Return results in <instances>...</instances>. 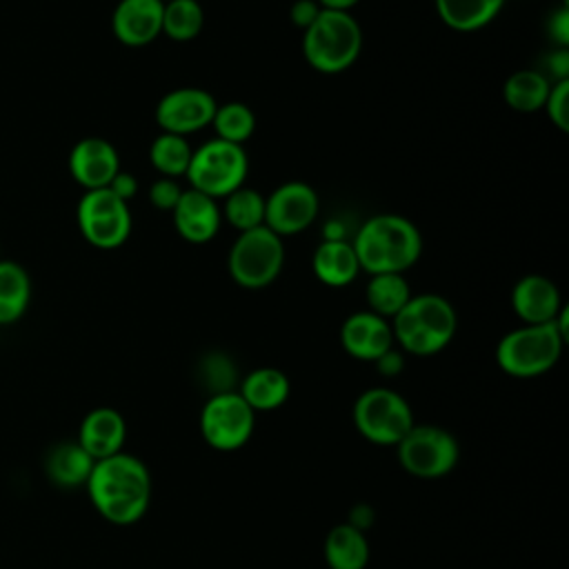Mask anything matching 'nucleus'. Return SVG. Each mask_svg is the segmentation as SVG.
Instances as JSON below:
<instances>
[{
  "mask_svg": "<svg viewBox=\"0 0 569 569\" xmlns=\"http://www.w3.org/2000/svg\"><path fill=\"white\" fill-rule=\"evenodd\" d=\"M84 487L93 509L107 522L120 527L138 522L151 502L147 465L124 451L96 460Z\"/></svg>",
  "mask_w": 569,
  "mask_h": 569,
  "instance_id": "1",
  "label": "nucleus"
},
{
  "mask_svg": "<svg viewBox=\"0 0 569 569\" xmlns=\"http://www.w3.org/2000/svg\"><path fill=\"white\" fill-rule=\"evenodd\" d=\"M353 251L360 271L373 273H405L422 253L420 229L405 216L378 213L367 218L353 240Z\"/></svg>",
  "mask_w": 569,
  "mask_h": 569,
  "instance_id": "2",
  "label": "nucleus"
},
{
  "mask_svg": "<svg viewBox=\"0 0 569 569\" xmlns=\"http://www.w3.org/2000/svg\"><path fill=\"white\" fill-rule=\"evenodd\" d=\"M393 342L402 353L433 356L456 336L458 318L451 302L440 293H413L389 320Z\"/></svg>",
  "mask_w": 569,
  "mask_h": 569,
  "instance_id": "3",
  "label": "nucleus"
},
{
  "mask_svg": "<svg viewBox=\"0 0 569 569\" xmlns=\"http://www.w3.org/2000/svg\"><path fill=\"white\" fill-rule=\"evenodd\" d=\"M362 51V29L351 11L320 9L302 31V56L311 69L333 76L356 64Z\"/></svg>",
  "mask_w": 569,
  "mask_h": 569,
  "instance_id": "4",
  "label": "nucleus"
},
{
  "mask_svg": "<svg viewBox=\"0 0 569 569\" xmlns=\"http://www.w3.org/2000/svg\"><path fill=\"white\" fill-rule=\"evenodd\" d=\"M567 336L556 320L545 325H522L507 331L496 345V362L511 378H536L560 360Z\"/></svg>",
  "mask_w": 569,
  "mask_h": 569,
  "instance_id": "5",
  "label": "nucleus"
},
{
  "mask_svg": "<svg viewBox=\"0 0 569 569\" xmlns=\"http://www.w3.org/2000/svg\"><path fill=\"white\" fill-rule=\"evenodd\" d=\"M249 176V158L242 144L211 138L191 153L184 178L189 187L211 196L213 200L227 198L242 187Z\"/></svg>",
  "mask_w": 569,
  "mask_h": 569,
  "instance_id": "6",
  "label": "nucleus"
},
{
  "mask_svg": "<svg viewBox=\"0 0 569 569\" xmlns=\"http://www.w3.org/2000/svg\"><path fill=\"white\" fill-rule=\"evenodd\" d=\"M282 267L284 240L264 224L240 231L227 256L229 276L242 289L269 287L280 276Z\"/></svg>",
  "mask_w": 569,
  "mask_h": 569,
  "instance_id": "7",
  "label": "nucleus"
},
{
  "mask_svg": "<svg viewBox=\"0 0 569 569\" xmlns=\"http://www.w3.org/2000/svg\"><path fill=\"white\" fill-rule=\"evenodd\" d=\"M356 431L380 447H396L416 425L411 405L389 387L365 389L353 402Z\"/></svg>",
  "mask_w": 569,
  "mask_h": 569,
  "instance_id": "8",
  "label": "nucleus"
},
{
  "mask_svg": "<svg viewBox=\"0 0 569 569\" xmlns=\"http://www.w3.org/2000/svg\"><path fill=\"white\" fill-rule=\"evenodd\" d=\"M400 467L422 480L451 473L460 460V445L451 431L438 425H413L396 445Z\"/></svg>",
  "mask_w": 569,
  "mask_h": 569,
  "instance_id": "9",
  "label": "nucleus"
},
{
  "mask_svg": "<svg viewBox=\"0 0 569 569\" xmlns=\"http://www.w3.org/2000/svg\"><path fill=\"white\" fill-rule=\"evenodd\" d=\"M76 220L82 238L102 251L122 247L133 227L129 202L120 200L111 189H89L78 200Z\"/></svg>",
  "mask_w": 569,
  "mask_h": 569,
  "instance_id": "10",
  "label": "nucleus"
},
{
  "mask_svg": "<svg viewBox=\"0 0 569 569\" xmlns=\"http://www.w3.org/2000/svg\"><path fill=\"white\" fill-rule=\"evenodd\" d=\"M256 427V411L238 391L213 393L200 411V433L211 449L236 451L249 442Z\"/></svg>",
  "mask_w": 569,
  "mask_h": 569,
  "instance_id": "11",
  "label": "nucleus"
},
{
  "mask_svg": "<svg viewBox=\"0 0 569 569\" xmlns=\"http://www.w3.org/2000/svg\"><path fill=\"white\" fill-rule=\"evenodd\" d=\"M318 211V191L302 180H289L264 198V227L280 238L296 236L316 222Z\"/></svg>",
  "mask_w": 569,
  "mask_h": 569,
  "instance_id": "12",
  "label": "nucleus"
},
{
  "mask_svg": "<svg viewBox=\"0 0 569 569\" xmlns=\"http://www.w3.org/2000/svg\"><path fill=\"white\" fill-rule=\"evenodd\" d=\"M216 98L200 87H178L167 91L156 104V122L164 133L189 136L211 124Z\"/></svg>",
  "mask_w": 569,
  "mask_h": 569,
  "instance_id": "13",
  "label": "nucleus"
},
{
  "mask_svg": "<svg viewBox=\"0 0 569 569\" xmlns=\"http://www.w3.org/2000/svg\"><path fill=\"white\" fill-rule=\"evenodd\" d=\"M120 171V156L116 147L98 136L78 140L69 151V173L84 189L109 187L113 176Z\"/></svg>",
  "mask_w": 569,
  "mask_h": 569,
  "instance_id": "14",
  "label": "nucleus"
},
{
  "mask_svg": "<svg viewBox=\"0 0 569 569\" xmlns=\"http://www.w3.org/2000/svg\"><path fill=\"white\" fill-rule=\"evenodd\" d=\"M340 345L351 358L376 362L385 351L396 347L391 322L369 309L353 311L340 327Z\"/></svg>",
  "mask_w": 569,
  "mask_h": 569,
  "instance_id": "15",
  "label": "nucleus"
},
{
  "mask_svg": "<svg viewBox=\"0 0 569 569\" xmlns=\"http://www.w3.org/2000/svg\"><path fill=\"white\" fill-rule=\"evenodd\" d=\"M164 0H120L111 13V31L124 47L151 44L162 33Z\"/></svg>",
  "mask_w": 569,
  "mask_h": 569,
  "instance_id": "16",
  "label": "nucleus"
},
{
  "mask_svg": "<svg viewBox=\"0 0 569 569\" xmlns=\"http://www.w3.org/2000/svg\"><path fill=\"white\" fill-rule=\"evenodd\" d=\"M171 216L178 236L189 244H207L216 238L222 224L218 200L191 187L182 189V196L173 207Z\"/></svg>",
  "mask_w": 569,
  "mask_h": 569,
  "instance_id": "17",
  "label": "nucleus"
},
{
  "mask_svg": "<svg viewBox=\"0 0 569 569\" xmlns=\"http://www.w3.org/2000/svg\"><path fill=\"white\" fill-rule=\"evenodd\" d=\"M558 284L542 273H527L511 289V309L522 325H545L562 311Z\"/></svg>",
  "mask_w": 569,
  "mask_h": 569,
  "instance_id": "18",
  "label": "nucleus"
},
{
  "mask_svg": "<svg viewBox=\"0 0 569 569\" xmlns=\"http://www.w3.org/2000/svg\"><path fill=\"white\" fill-rule=\"evenodd\" d=\"M127 440V422L113 407L91 409L78 429V445L93 458L102 460L122 451Z\"/></svg>",
  "mask_w": 569,
  "mask_h": 569,
  "instance_id": "19",
  "label": "nucleus"
},
{
  "mask_svg": "<svg viewBox=\"0 0 569 569\" xmlns=\"http://www.w3.org/2000/svg\"><path fill=\"white\" fill-rule=\"evenodd\" d=\"M313 276L327 287H347L360 273V262L356 258L353 244L347 238L322 240L311 256Z\"/></svg>",
  "mask_w": 569,
  "mask_h": 569,
  "instance_id": "20",
  "label": "nucleus"
},
{
  "mask_svg": "<svg viewBox=\"0 0 569 569\" xmlns=\"http://www.w3.org/2000/svg\"><path fill=\"white\" fill-rule=\"evenodd\" d=\"M93 462L96 460L78 445V440H64L47 451L44 473L53 485L62 489H76L87 485Z\"/></svg>",
  "mask_w": 569,
  "mask_h": 569,
  "instance_id": "21",
  "label": "nucleus"
},
{
  "mask_svg": "<svg viewBox=\"0 0 569 569\" xmlns=\"http://www.w3.org/2000/svg\"><path fill=\"white\" fill-rule=\"evenodd\" d=\"M238 393L256 413L273 411L287 402L291 393V382L287 373L278 367H256L240 380Z\"/></svg>",
  "mask_w": 569,
  "mask_h": 569,
  "instance_id": "22",
  "label": "nucleus"
},
{
  "mask_svg": "<svg viewBox=\"0 0 569 569\" xmlns=\"http://www.w3.org/2000/svg\"><path fill=\"white\" fill-rule=\"evenodd\" d=\"M322 553L329 569H365L371 556L365 531L349 522H340L329 529Z\"/></svg>",
  "mask_w": 569,
  "mask_h": 569,
  "instance_id": "23",
  "label": "nucleus"
},
{
  "mask_svg": "<svg viewBox=\"0 0 569 569\" xmlns=\"http://www.w3.org/2000/svg\"><path fill=\"white\" fill-rule=\"evenodd\" d=\"M433 4L445 27L458 33H473L498 18L505 0H433Z\"/></svg>",
  "mask_w": 569,
  "mask_h": 569,
  "instance_id": "24",
  "label": "nucleus"
},
{
  "mask_svg": "<svg viewBox=\"0 0 569 569\" xmlns=\"http://www.w3.org/2000/svg\"><path fill=\"white\" fill-rule=\"evenodd\" d=\"M31 300V278L16 260H0V325L18 322Z\"/></svg>",
  "mask_w": 569,
  "mask_h": 569,
  "instance_id": "25",
  "label": "nucleus"
},
{
  "mask_svg": "<svg viewBox=\"0 0 569 569\" xmlns=\"http://www.w3.org/2000/svg\"><path fill=\"white\" fill-rule=\"evenodd\" d=\"M413 296L405 273H373L365 287L367 309L385 320H391Z\"/></svg>",
  "mask_w": 569,
  "mask_h": 569,
  "instance_id": "26",
  "label": "nucleus"
},
{
  "mask_svg": "<svg viewBox=\"0 0 569 569\" xmlns=\"http://www.w3.org/2000/svg\"><path fill=\"white\" fill-rule=\"evenodd\" d=\"M549 89H551L549 76L536 69H518L505 80L502 98L513 111L533 113L545 107Z\"/></svg>",
  "mask_w": 569,
  "mask_h": 569,
  "instance_id": "27",
  "label": "nucleus"
},
{
  "mask_svg": "<svg viewBox=\"0 0 569 569\" xmlns=\"http://www.w3.org/2000/svg\"><path fill=\"white\" fill-rule=\"evenodd\" d=\"M191 144L184 136L158 133L149 147V162L162 178H184L191 162Z\"/></svg>",
  "mask_w": 569,
  "mask_h": 569,
  "instance_id": "28",
  "label": "nucleus"
},
{
  "mask_svg": "<svg viewBox=\"0 0 569 569\" xmlns=\"http://www.w3.org/2000/svg\"><path fill=\"white\" fill-rule=\"evenodd\" d=\"M222 220H227L233 229L249 231L264 224V196L258 189H251L247 184L231 191L227 198H222L220 207Z\"/></svg>",
  "mask_w": 569,
  "mask_h": 569,
  "instance_id": "29",
  "label": "nucleus"
},
{
  "mask_svg": "<svg viewBox=\"0 0 569 569\" xmlns=\"http://www.w3.org/2000/svg\"><path fill=\"white\" fill-rule=\"evenodd\" d=\"M204 27V11L198 0H167L162 9V33L173 42L193 40Z\"/></svg>",
  "mask_w": 569,
  "mask_h": 569,
  "instance_id": "30",
  "label": "nucleus"
},
{
  "mask_svg": "<svg viewBox=\"0 0 569 569\" xmlns=\"http://www.w3.org/2000/svg\"><path fill=\"white\" fill-rule=\"evenodd\" d=\"M211 127L216 131V138L233 144H244L256 131V113L249 104L231 100L216 107Z\"/></svg>",
  "mask_w": 569,
  "mask_h": 569,
  "instance_id": "31",
  "label": "nucleus"
},
{
  "mask_svg": "<svg viewBox=\"0 0 569 569\" xmlns=\"http://www.w3.org/2000/svg\"><path fill=\"white\" fill-rule=\"evenodd\" d=\"M200 376L207 385V389L213 393H224V391H233L236 385V367L233 362L222 356V353H211L202 360L200 367Z\"/></svg>",
  "mask_w": 569,
  "mask_h": 569,
  "instance_id": "32",
  "label": "nucleus"
},
{
  "mask_svg": "<svg viewBox=\"0 0 569 569\" xmlns=\"http://www.w3.org/2000/svg\"><path fill=\"white\" fill-rule=\"evenodd\" d=\"M542 109L547 111V118L558 131L562 133L569 131V80L551 82V89Z\"/></svg>",
  "mask_w": 569,
  "mask_h": 569,
  "instance_id": "33",
  "label": "nucleus"
},
{
  "mask_svg": "<svg viewBox=\"0 0 569 569\" xmlns=\"http://www.w3.org/2000/svg\"><path fill=\"white\" fill-rule=\"evenodd\" d=\"M182 196V187L178 180L173 178H158L156 182H151L149 187V202L153 209H160V211H173V207L178 204Z\"/></svg>",
  "mask_w": 569,
  "mask_h": 569,
  "instance_id": "34",
  "label": "nucleus"
},
{
  "mask_svg": "<svg viewBox=\"0 0 569 569\" xmlns=\"http://www.w3.org/2000/svg\"><path fill=\"white\" fill-rule=\"evenodd\" d=\"M547 36L556 47L569 49V7L560 4L547 20Z\"/></svg>",
  "mask_w": 569,
  "mask_h": 569,
  "instance_id": "35",
  "label": "nucleus"
},
{
  "mask_svg": "<svg viewBox=\"0 0 569 569\" xmlns=\"http://www.w3.org/2000/svg\"><path fill=\"white\" fill-rule=\"evenodd\" d=\"M320 4L316 0H296L289 9V18L293 22V27H298L300 31H305L320 13Z\"/></svg>",
  "mask_w": 569,
  "mask_h": 569,
  "instance_id": "36",
  "label": "nucleus"
},
{
  "mask_svg": "<svg viewBox=\"0 0 569 569\" xmlns=\"http://www.w3.org/2000/svg\"><path fill=\"white\" fill-rule=\"evenodd\" d=\"M107 189H111L120 200H124V202H129L136 193H138V180H136V176L133 173H129V171H118L116 176H113V180L109 182V187Z\"/></svg>",
  "mask_w": 569,
  "mask_h": 569,
  "instance_id": "37",
  "label": "nucleus"
},
{
  "mask_svg": "<svg viewBox=\"0 0 569 569\" xmlns=\"http://www.w3.org/2000/svg\"><path fill=\"white\" fill-rule=\"evenodd\" d=\"M547 69L556 80H569V49L556 47L549 56H547Z\"/></svg>",
  "mask_w": 569,
  "mask_h": 569,
  "instance_id": "38",
  "label": "nucleus"
},
{
  "mask_svg": "<svg viewBox=\"0 0 569 569\" xmlns=\"http://www.w3.org/2000/svg\"><path fill=\"white\" fill-rule=\"evenodd\" d=\"M373 365H376V369H378L385 378H393V376H398V373L405 369V358H402V351H398L396 347H391V349L385 351Z\"/></svg>",
  "mask_w": 569,
  "mask_h": 569,
  "instance_id": "39",
  "label": "nucleus"
},
{
  "mask_svg": "<svg viewBox=\"0 0 569 569\" xmlns=\"http://www.w3.org/2000/svg\"><path fill=\"white\" fill-rule=\"evenodd\" d=\"M373 520H376V513H373V509L369 507V505H356L351 511H349V525H353L356 529H360V531H367L371 525H373Z\"/></svg>",
  "mask_w": 569,
  "mask_h": 569,
  "instance_id": "40",
  "label": "nucleus"
},
{
  "mask_svg": "<svg viewBox=\"0 0 569 569\" xmlns=\"http://www.w3.org/2000/svg\"><path fill=\"white\" fill-rule=\"evenodd\" d=\"M322 9H333V11H351L360 0H316Z\"/></svg>",
  "mask_w": 569,
  "mask_h": 569,
  "instance_id": "41",
  "label": "nucleus"
},
{
  "mask_svg": "<svg viewBox=\"0 0 569 569\" xmlns=\"http://www.w3.org/2000/svg\"><path fill=\"white\" fill-rule=\"evenodd\" d=\"M164 2H167V0H164Z\"/></svg>",
  "mask_w": 569,
  "mask_h": 569,
  "instance_id": "42",
  "label": "nucleus"
}]
</instances>
